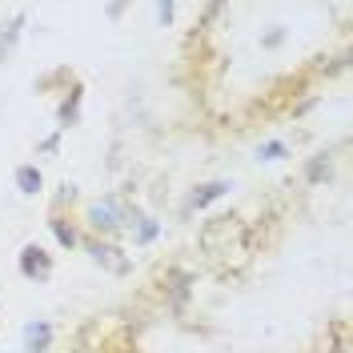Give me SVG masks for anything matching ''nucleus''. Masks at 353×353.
Listing matches in <instances>:
<instances>
[{
	"label": "nucleus",
	"instance_id": "obj_1",
	"mask_svg": "<svg viewBox=\"0 0 353 353\" xmlns=\"http://www.w3.org/2000/svg\"><path fill=\"white\" fill-rule=\"evenodd\" d=\"M21 277L24 281H32V285H44L48 277H52V257L44 253V245H37V241H28L21 249Z\"/></svg>",
	"mask_w": 353,
	"mask_h": 353
},
{
	"label": "nucleus",
	"instance_id": "obj_2",
	"mask_svg": "<svg viewBox=\"0 0 353 353\" xmlns=\"http://www.w3.org/2000/svg\"><path fill=\"white\" fill-rule=\"evenodd\" d=\"M121 213H117V201H101V205H97V209H92V213H88V225H92V229H97V233H117V225H121Z\"/></svg>",
	"mask_w": 353,
	"mask_h": 353
},
{
	"label": "nucleus",
	"instance_id": "obj_3",
	"mask_svg": "<svg viewBox=\"0 0 353 353\" xmlns=\"http://www.w3.org/2000/svg\"><path fill=\"white\" fill-rule=\"evenodd\" d=\"M229 193V181H209V185H201L197 193L189 197V205H185V213H201L205 205H213L217 197H225Z\"/></svg>",
	"mask_w": 353,
	"mask_h": 353
},
{
	"label": "nucleus",
	"instance_id": "obj_4",
	"mask_svg": "<svg viewBox=\"0 0 353 353\" xmlns=\"http://www.w3.org/2000/svg\"><path fill=\"white\" fill-rule=\"evenodd\" d=\"M48 345H52V325H48V321H28V325H24V350L44 353Z\"/></svg>",
	"mask_w": 353,
	"mask_h": 353
},
{
	"label": "nucleus",
	"instance_id": "obj_5",
	"mask_svg": "<svg viewBox=\"0 0 353 353\" xmlns=\"http://www.w3.org/2000/svg\"><path fill=\"white\" fill-rule=\"evenodd\" d=\"M81 101H85V88H81V85H72V92L65 97V105H61V112H57L61 129H72V125L81 121Z\"/></svg>",
	"mask_w": 353,
	"mask_h": 353
},
{
	"label": "nucleus",
	"instance_id": "obj_6",
	"mask_svg": "<svg viewBox=\"0 0 353 353\" xmlns=\"http://www.w3.org/2000/svg\"><path fill=\"white\" fill-rule=\"evenodd\" d=\"M12 181H17V189H21L24 197H37V193L44 189V176H41L37 165H21V169L12 173Z\"/></svg>",
	"mask_w": 353,
	"mask_h": 353
},
{
	"label": "nucleus",
	"instance_id": "obj_7",
	"mask_svg": "<svg viewBox=\"0 0 353 353\" xmlns=\"http://www.w3.org/2000/svg\"><path fill=\"white\" fill-rule=\"evenodd\" d=\"M24 32V12H17L12 21H8V28H0V65L12 57V48H17V41H21Z\"/></svg>",
	"mask_w": 353,
	"mask_h": 353
},
{
	"label": "nucleus",
	"instance_id": "obj_8",
	"mask_svg": "<svg viewBox=\"0 0 353 353\" xmlns=\"http://www.w3.org/2000/svg\"><path fill=\"white\" fill-rule=\"evenodd\" d=\"M88 249H92V257H97V265H109L112 273H129V261H125V257H117V249H112V245L92 241Z\"/></svg>",
	"mask_w": 353,
	"mask_h": 353
},
{
	"label": "nucleus",
	"instance_id": "obj_9",
	"mask_svg": "<svg viewBox=\"0 0 353 353\" xmlns=\"http://www.w3.org/2000/svg\"><path fill=\"white\" fill-rule=\"evenodd\" d=\"M132 225H137V233H132V241H137V245H149L157 237V229H161L153 217H137V221H129V229H132Z\"/></svg>",
	"mask_w": 353,
	"mask_h": 353
},
{
	"label": "nucleus",
	"instance_id": "obj_10",
	"mask_svg": "<svg viewBox=\"0 0 353 353\" xmlns=\"http://www.w3.org/2000/svg\"><path fill=\"white\" fill-rule=\"evenodd\" d=\"M48 225H52V233H57V241L65 245V249H72V245H77V229H72V225H68V221L61 217V213H52V221H48Z\"/></svg>",
	"mask_w": 353,
	"mask_h": 353
},
{
	"label": "nucleus",
	"instance_id": "obj_11",
	"mask_svg": "<svg viewBox=\"0 0 353 353\" xmlns=\"http://www.w3.org/2000/svg\"><path fill=\"white\" fill-rule=\"evenodd\" d=\"M321 176H330V157H325V153L313 157V161H309V169H305V181H309V185H317Z\"/></svg>",
	"mask_w": 353,
	"mask_h": 353
},
{
	"label": "nucleus",
	"instance_id": "obj_12",
	"mask_svg": "<svg viewBox=\"0 0 353 353\" xmlns=\"http://www.w3.org/2000/svg\"><path fill=\"white\" fill-rule=\"evenodd\" d=\"M285 153H289L285 141H269V145H261V149H257V157H265V161H281Z\"/></svg>",
	"mask_w": 353,
	"mask_h": 353
},
{
	"label": "nucleus",
	"instance_id": "obj_13",
	"mask_svg": "<svg viewBox=\"0 0 353 353\" xmlns=\"http://www.w3.org/2000/svg\"><path fill=\"white\" fill-rule=\"evenodd\" d=\"M157 21H161V24L173 21V4H157Z\"/></svg>",
	"mask_w": 353,
	"mask_h": 353
}]
</instances>
